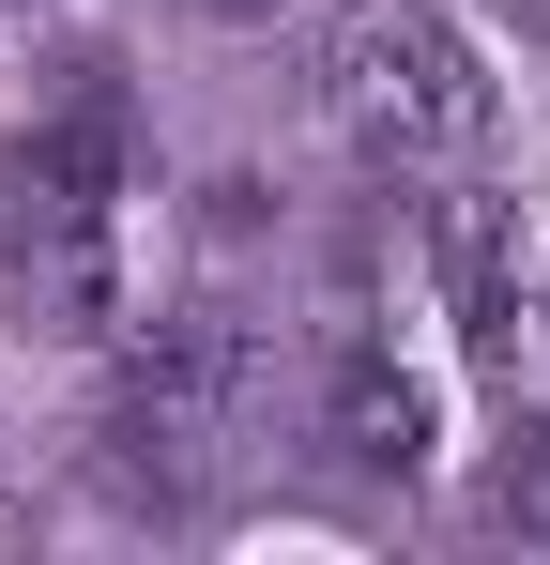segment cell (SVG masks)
I'll return each instance as SVG.
<instances>
[{"label":"cell","instance_id":"8992f818","mask_svg":"<svg viewBox=\"0 0 550 565\" xmlns=\"http://www.w3.org/2000/svg\"><path fill=\"white\" fill-rule=\"evenodd\" d=\"M536 321H550V260H536Z\"/></svg>","mask_w":550,"mask_h":565},{"label":"cell","instance_id":"277c9868","mask_svg":"<svg viewBox=\"0 0 550 565\" xmlns=\"http://www.w3.org/2000/svg\"><path fill=\"white\" fill-rule=\"evenodd\" d=\"M321 444L352 473H429V367H398V337H337L321 352Z\"/></svg>","mask_w":550,"mask_h":565},{"label":"cell","instance_id":"3957f363","mask_svg":"<svg viewBox=\"0 0 550 565\" xmlns=\"http://www.w3.org/2000/svg\"><path fill=\"white\" fill-rule=\"evenodd\" d=\"M245 428H261V321H230V306L154 321L138 367H123V397H107V444H123L138 489H199Z\"/></svg>","mask_w":550,"mask_h":565},{"label":"cell","instance_id":"7a4b0ae2","mask_svg":"<svg viewBox=\"0 0 550 565\" xmlns=\"http://www.w3.org/2000/svg\"><path fill=\"white\" fill-rule=\"evenodd\" d=\"M321 107H337V138H352L367 169H458V153H489V62H474V31L429 15V0H352L337 31H321Z\"/></svg>","mask_w":550,"mask_h":565},{"label":"cell","instance_id":"6da1fadb","mask_svg":"<svg viewBox=\"0 0 550 565\" xmlns=\"http://www.w3.org/2000/svg\"><path fill=\"white\" fill-rule=\"evenodd\" d=\"M0 199H15L0 230H15L31 321H46V337H107V321H123V93H107V77L62 93L31 138H15Z\"/></svg>","mask_w":550,"mask_h":565},{"label":"cell","instance_id":"5b68a950","mask_svg":"<svg viewBox=\"0 0 550 565\" xmlns=\"http://www.w3.org/2000/svg\"><path fill=\"white\" fill-rule=\"evenodd\" d=\"M429 260H444L458 337L505 367L520 352V230H505V199H429Z\"/></svg>","mask_w":550,"mask_h":565}]
</instances>
